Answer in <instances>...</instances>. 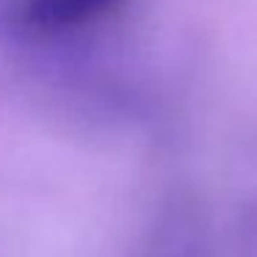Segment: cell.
<instances>
[{
  "mask_svg": "<svg viewBox=\"0 0 257 257\" xmlns=\"http://www.w3.org/2000/svg\"><path fill=\"white\" fill-rule=\"evenodd\" d=\"M127 0H17L14 25L28 36H64L100 25Z\"/></svg>",
  "mask_w": 257,
  "mask_h": 257,
  "instance_id": "cell-1",
  "label": "cell"
}]
</instances>
